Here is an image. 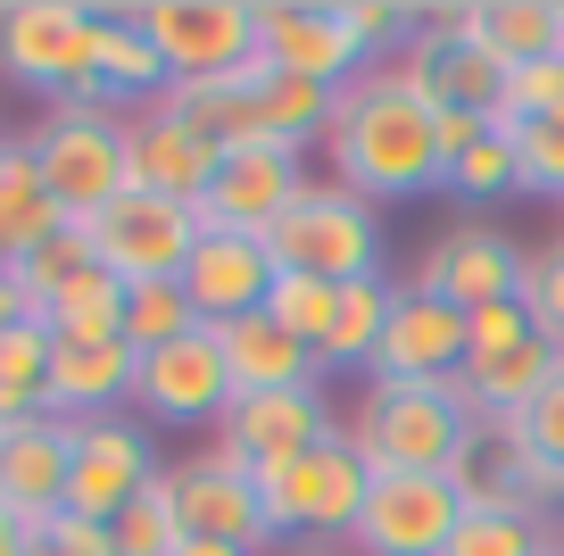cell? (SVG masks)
I'll list each match as a JSON object with an SVG mask.
<instances>
[{"label": "cell", "instance_id": "1", "mask_svg": "<svg viewBox=\"0 0 564 556\" xmlns=\"http://www.w3.org/2000/svg\"><path fill=\"white\" fill-rule=\"evenodd\" d=\"M324 167H333V183H349V192L373 200V209H399V200L441 192L432 100H423L390 58H382V67H366L333 100V125H324Z\"/></svg>", "mask_w": 564, "mask_h": 556}, {"label": "cell", "instance_id": "2", "mask_svg": "<svg viewBox=\"0 0 564 556\" xmlns=\"http://www.w3.org/2000/svg\"><path fill=\"white\" fill-rule=\"evenodd\" d=\"M349 449L366 457V473H448V482H465L481 424L448 383H366V399L349 407Z\"/></svg>", "mask_w": 564, "mask_h": 556}, {"label": "cell", "instance_id": "3", "mask_svg": "<svg viewBox=\"0 0 564 556\" xmlns=\"http://www.w3.org/2000/svg\"><path fill=\"white\" fill-rule=\"evenodd\" d=\"M265 249H274V275L366 282V275H382V209L357 200L349 183H333V174H316V183L282 209V225L265 233Z\"/></svg>", "mask_w": 564, "mask_h": 556}, {"label": "cell", "instance_id": "4", "mask_svg": "<svg viewBox=\"0 0 564 556\" xmlns=\"http://www.w3.org/2000/svg\"><path fill=\"white\" fill-rule=\"evenodd\" d=\"M91 42H100V9H84V0H9L0 9V75L42 92L51 108H100L91 100Z\"/></svg>", "mask_w": 564, "mask_h": 556}, {"label": "cell", "instance_id": "5", "mask_svg": "<svg viewBox=\"0 0 564 556\" xmlns=\"http://www.w3.org/2000/svg\"><path fill=\"white\" fill-rule=\"evenodd\" d=\"M366 482L373 473H366V457L349 449V424H340V440H324V449L258 473V499H265V515H274L282 548H340V539L357 532Z\"/></svg>", "mask_w": 564, "mask_h": 556}, {"label": "cell", "instance_id": "6", "mask_svg": "<svg viewBox=\"0 0 564 556\" xmlns=\"http://www.w3.org/2000/svg\"><path fill=\"white\" fill-rule=\"evenodd\" d=\"M25 141H34V167H42V183H51V200L67 209V225H91L108 200L133 192L117 108H51Z\"/></svg>", "mask_w": 564, "mask_h": 556}, {"label": "cell", "instance_id": "7", "mask_svg": "<svg viewBox=\"0 0 564 556\" xmlns=\"http://www.w3.org/2000/svg\"><path fill=\"white\" fill-rule=\"evenodd\" d=\"M199 233H208V225H199L192 200L124 192V200H108V209L84 225V242H91V258H100L108 275L133 291V282H183V266H192Z\"/></svg>", "mask_w": 564, "mask_h": 556}, {"label": "cell", "instance_id": "8", "mask_svg": "<svg viewBox=\"0 0 564 556\" xmlns=\"http://www.w3.org/2000/svg\"><path fill=\"white\" fill-rule=\"evenodd\" d=\"M523 258L531 249L514 242L507 225H490V216H457V225H441L432 242L415 249V275H406V291L423 299H448V308H498V299H523Z\"/></svg>", "mask_w": 564, "mask_h": 556}, {"label": "cell", "instance_id": "9", "mask_svg": "<svg viewBox=\"0 0 564 556\" xmlns=\"http://www.w3.org/2000/svg\"><path fill=\"white\" fill-rule=\"evenodd\" d=\"M465 506L474 499L448 473H373L366 506H357V532H349V556H448Z\"/></svg>", "mask_w": 564, "mask_h": 556}, {"label": "cell", "instance_id": "10", "mask_svg": "<svg viewBox=\"0 0 564 556\" xmlns=\"http://www.w3.org/2000/svg\"><path fill=\"white\" fill-rule=\"evenodd\" d=\"M232 407V374H225V349H216V324L183 332V341L150 349L133 365V416L150 432H216Z\"/></svg>", "mask_w": 564, "mask_h": 556}, {"label": "cell", "instance_id": "11", "mask_svg": "<svg viewBox=\"0 0 564 556\" xmlns=\"http://www.w3.org/2000/svg\"><path fill=\"white\" fill-rule=\"evenodd\" d=\"M133 18L175 84H208L258 58V0H141Z\"/></svg>", "mask_w": 564, "mask_h": 556}, {"label": "cell", "instance_id": "12", "mask_svg": "<svg viewBox=\"0 0 564 556\" xmlns=\"http://www.w3.org/2000/svg\"><path fill=\"white\" fill-rule=\"evenodd\" d=\"M175 506H183V532L192 539H232V548H249V556H282V532H274V515H265V499H258V473H249L225 440H208L199 457L175 466Z\"/></svg>", "mask_w": 564, "mask_h": 556}, {"label": "cell", "instance_id": "13", "mask_svg": "<svg viewBox=\"0 0 564 556\" xmlns=\"http://www.w3.org/2000/svg\"><path fill=\"white\" fill-rule=\"evenodd\" d=\"M258 58L274 75H300V84H324V92H349L373 67L366 42L340 18V0H258Z\"/></svg>", "mask_w": 564, "mask_h": 556}, {"label": "cell", "instance_id": "14", "mask_svg": "<svg viewBox=\"0 0 564 556\" xmlns=\"http://www.w3.org/2000/svg\"><path fill=\"white\" fill-rule=\"evenodd\" d=\"M159 440L141 416H91L75 424V466H67V515L84 523H117L141 490L159 482Z\"/></svg>", "mask_w": 564, "mask_h": 556}, {"label": "cell", "instance_id": "15", "mask_svg": "<svg viewBox=\"0 0 564 556\" xmlns=\"http://www.w3.org/2000/svg\"><path fill=\"white\" fill-rule=\"evenodd\" d=\"M316 174H307V150H291V141H249V150H225V167H216V183L199 192V225L208 233H274L282 209L307 192Z\"/></svg>", "mask_w": 564, "mask_h": 556}, {"label": "cell", "instance_id": "16", "mask_svg": "<svg viewBox=\"0 0 564 556\" xmlns=\"http://www.w3.org/2000/svg\"><path fill=\"white\" fill-rule=\"evenodd\" d=\"M216 440H225L249 473H274V466H291V457L340 440V416H333V399H324V383H307V391H249V399L225 407Z\"/></svg>", "mask_w": 564, "mask_h": 556}, {"label": "cell", "instance_id": "17", "mask_svg": "<svg viewBox=\"0 0 564 556\" xmlns=\"http://www.w3.org/2000/svg\"><path fill=\"white\" fill-rule=\"evenodd\" d=\"M124 167H133V192H166V200L199 209V192L225 167V141L199 133L183 108L150 100V108H124Z\"/></svg>", "mask_w": 564, "mask_h": 556}, {"label": "cell", "instance_id": "18", "mask_svg": "<svg viewBox=\"0 0 564 556\" xmlns=\"http://www.w3.org/2000/svg\"><path fill=\"white\" fill-rule=\"evenodd\" d=\"M457 365H465V308L399 282V308H390V332L373 349L366 383H448Z\"/></svg>", "mask_w": 564, "mask_h": 556}, {"label": "cell", "instance_id": "19", "mask_svg": "<svg viewBox=\"0 0 564 556\" xmlns=\"http://www.w3.org/2000/svg\"><path fill=\"white\" fill-rule=\"evenodd\" d=\"M274 291V249L258 233H199L192 266H183V299H192L199 324H232V316H258Z\"/></svg>", "mask_w": 564, "mask_h": 556}, {"label": "cell", "instance_id": "20", "mask_svg": "<svg viewBox=\"0 0 564 556\" xmlns=\"http://www.w3.org/2000/svg\"><path fill=\"white\" fill-rule=\"evenodd\" d=\"M67 466H75V424H58V416L0 424V506L18 523L67 506Z\"/></svg>", "mask_w": 564, "mask_h": 556}, {"label": "cell", "instance_id": "21", "mask_svg": "<svg viewBox=\"0 0 564 556\" xmlns=\"http://www.w3.org/2000/svg\"><path fill=\"white\" fill-rule=\"evenodd\" d=\"M556 365H564V349L547 341V332H531V341H514V349H474V357L448 374V391L474 407V424H514L556 383Z\"/></svg>", "mask_w": 564, "mask_h": 556}, {"label": "cell", "instance_id": "22", "mask_svg": "<svg viewBox=\"0 0 564 556\" xmlns=\"http://www.w3.org/2000/svg\"><path fill=\"white\" fill-rule=\"evenodd\" d=\"M133 349L124 341H58L51 349V416L58 424H91V416H124L133 407Z\"/></svg>", "mask_w": 564, "mask_h": 556}, {"label": "cell", "instance_id": "23", "mask_svg": "<svg viewBox=\"0 0 564 556\" xmlns=\"http://www.w3.org/2000/svg\"><path fill=\"white\" fill-rule=\"evenodd\" d=\"M216 349H225V374H232V399H249V391H307L324 383V365L307 341H291V332L274 324V316H232V324H216Z\"/></svg>", "mask_w": 564, "mask_h": 556}, {"label": "cell", "instance_id": "24", "mask_svg": "<svg viewBox=\"0 0 564 556\" xmlns=\"http://www.w3.org/2000/svg\"><path fill=\"white\" fill-rule=\"evenodd\" d=\"M175 92L159 42L141 34L133 9H100V42H91V100L100 108H150Z\"/></svg>", "mask_w": 564, "mask_h": 556}, {"label": "cell", "instance_id": "25", "mask_svg": "<svg viewBox=\"0 0 564 556\" xmlns=\"http://www.w3.org/2000/svg\"><path fill=\"white\" fill-rule=\"evenodd\" d=\"M58 233H67V209H58L51 183H42L34 141H25V133H0V266H18L25 249L58 242Z\"/></svg>", "mask_w": 564, "mask_h": 556}, {"label": "cell", "instance_id": "26", "mask_svg": "<svg viewBox=\"0 0 564 556\" xmlns=\"http://www.w3.org/2000/svg\"><path fill=\"white\" fill-rule=\"evenodd\" d=\"M457 42L490 51L498 67L556 58V0H465L457 9Z\"/></svg>", "mask_w": 564, "mask_h": 556}, {"label": "cell", "instance_id": "27", "mask_svg": "<svg viewBox=\"0 0 564 556\" xmlns=\"http://www.w3.org/2000/svg\"><path fill=\"white\" fill-rule=\"evenodd\" d=\"M390 308H399V282L366 275V282H340V316H333V341H324V374H366L373 349L390 332Z\"/></svg>", "mask_w": 564, "mask_h": 556}, {"label": "cell", "instance_id": "28", "mask_svg": "<svg viewBox=\"0 0 564 556\" xmlns=\"http://www.w3.org/2000/svg\"><path fill=\"white\" fill-rule=\"evenodd\" d=\"M51 349H58V332L42 316L0 332V424L51 416Z\"/></svg>", "mask_w": 564, "mask_h": 556}, {"label": "cell", "instance_id": "29", "mask_svg": "<svg viewBox=\"0 0 564 556\" xmlns=\"http://www.w3.org/2000/svg\"><path fill=\"white\" fill-rule=\"evenodd\" d=\"M564 532L547 523V506H465L448 556H556Z\"/></svg>", "mask_w": 564, "mask_h": 556}, {"label": "cell", "instance_id": "30", "mask_svg": "<svg viewBox=\"0 0 564 556\" xmlns=\"http://www.w3.org/2000/svg\"><path fill=\"white\" fill-rule=\"evenodd\" d=\"M249 100H258V125H265L274 141L307 150V141H324V125H333V100H340V92L300 84V75H274V67L258 58V75H249Z\"/></svg>", "mask_w": 564, "mask_h": 556}, {"label": "cell", "instance_id": "31", "mask_svg": "<svg viewBox=\"0 0 564 556\" xmlns=\"http://www.w3.org/2000/svg\"><path fill=\"white\" fill-rule=\"evenodd\" d=\"M42 324H51L58 341H124V282L91 258L84 275H75L67 291L42 308Z\"/></svg>", "mask_w": 564, "mask_h": 556}, {"label": "cell", "instance_id": "32", "mask_svg": "<svg viewBox=\"0 0 564 556\" xmlns=\"http://www.w3.org/2000/svg\"><path fill=\"white\" fill-rule=\"evenodd\" d=\"M108 539H117V556H175L183 539H192V532H183V506H175V466L108 523Z\"/></svg>", "mask_w": 564, "mask_h": 556}, {"label": "cell", "instance_id": "33", "mask_svg": "<svg viewBox=\"0 0 564 556\" xmlns=\"http://www.w3.org/2000/svg\"><path fill=\"white\" fill-rule=\"evenodd\" d=\"M441 192H457L465 209H490V200L523 192V174H514V133H481L474 150H457L441 167Z\"/></svg>", "mask_w": 564, "mask_h": 556}, {"label": "cell", "instance_id": "34", "mask_svg": "<svg viewBox=\"0 0 564 556\" xmlns=\"http://www.w3.org/2000/svg\"><path fill=\"white\" fill-rule=\"evenodd\" d=\"M265 316H274L291 341H307V349H316V365H324V341H333V316H340V282L274 275V291H265Z\"/></svg>", "mask_w": 564, "mask_h": 556}, {"label": "cell", "instance_id": "35", "mask_svg": "<svg viewBox=\"0 0 564 556\" xmlns=\"http://www.w3.org/2000/svg\"><path fill=\"white\" fill-rule=\"evenodd\" d=\"M183 332H199L192 299H183V282H133L124 291V349L133 357H150V349L183 341Z\"/></svg>", "mask_w": 564, "mask_h": 556}, {"label": "cell", "instance_id": "36", "mask_svg": "<svg viewBox=\"0 0 564 556\" xmlns=\"http://www.w3.org/2000/svg\"><path fill=\"white\" fill-rule=\"evenodd\" d=\"M84 266H91V242H84V225H67V233H58V242H42V249H25V258L18 266H9V275H18V291H25V308H51V299L58 291H67V282L75 275H84Z\"/></svg>", "mask_w": 564, "mask_h": 556}, {"label": "cell", "instance_id": "37", "mask_svg": "<svg viewBox=\"0 0 564 556\" xmlns=\"http://www.w3.org/2000/svg\"><path fill=\"white\" fill-rule=\"evenodd\" d=\"M514 174L531 200H564V117L514 125Z\"/></svg>", "mask_w": 564, "mask_h": 556}, {"label": "cell", "instance_id": "38", "mask_svg": "<svg viewBox=\"0 0 564 556\" xmlns=\"http://www.w3.org/2000/svg\"><path fill=\"white\" fill-rule=\"evenodd\" d=\"M523 316L564 349V242H540L523 258Z\"/></svg>", "mask_w": 564, "mask_h": 556}, {"label": "cell", "instance_id": "39", "mask_svg": "<svg viewBox=\"0 0 564 556\" xmlns=\"http://www.w3.org/2000/svg\"><path fill=\"white\" fill-rule=\"evenodd\" d=\"M25 556H117V539H108V523H84V515H34L25 523Z\"/></svg>", "mask_w": 564, "mask_h": 556}, {"label": "cell", "instance_id": "40", "mask_svg": "<svg viewBox=\"0 0 564 556\" xmlns=\"http://www.w3.org/2000/svg\"><path fill=\"white\" fill-rule=\"evenodd\" d=\"M507 432H514V440H523V449H531V457H540V466H547V473H564V365H556V383H547V391H540V399H531V407H523V416H514V424H507Z\"/></svg>", "mask_w": 564, "mask_h": 556}, {"label": "cell", "instance_id": "41", "mask_svg": "<svg viewBox=\"0 0 564 556\" xmlns=\"http://www.w3.org/2000/svg\"><path fill=\"white\" fill-rule=\"evenodd\" d=\"M531 316H523V299H498V308H474L465 316V357H474V349H514V341H531Z\"/></svg>", "mask_w": 564, "mask_h": 556}, {"label": "cell", "instance_id": "42", "mask_svg": "<svg viewBox=\"0 0 564 556\" xmlns=\"http://www.w3.org/2000/svg\"><path fill=\"white\" fill-rule=\"evenodd\" d=\"M490 133V117H481V108H432V141H441V167L457 150H474V141Z\"/></svg>", "mask_w": 564, "mask_h": 556}, {"label": "cell", "instance_id": "43", "mask_svg": "<svg viewBox=\"0 0 564 556\" xmlns=\"http://www.w3.org/2000/svg\"><path fill=\"white\" fill-rule=\"evenodd\" d=\"M25 316H34V308H25L18 275H9V266H0V332H9V324H25Z\"/></svg>", "mask_w": 564, "mask_h": 556}, {"label": "cell", "instance_id": "44", "mask_svg": "<svg viewBox=\"0 0 564 556\" xmlns=\"http://www.w3.org/2000/svg\"><path fill=\"white\" fill-rule=\"evenodd\" d=\"M0 556H25V523L9 515V506H0Z\"/></svg>", "mask_w": 564, "mask_h": 556}, {"label": "cell", "instance_id": "45", "mask_svg": "<svg viewBox=\"0 0 564 556\" xmlns=\"http://www.w3.org/2000/svg\"><path fill=\"white\" fill-rule=\"evenodd\" d=\"M175 556H249V548H232V539H183Z\"/></svg>", "mask_w": 564, "mask_h": 556}, {"label": "cell", "instance_id": "46", "mask_svg": "<svg viewBox=\"0 0 564 556\" xmlns=\"http://www.w3.org/2000/svg\"><path fill=\"white\" fill-rule=\"evenodd\" d=\"M282 556H349V548H282Z\"/></svg>", "mask_w": 564, "mask_h": 556}, {"label": "cell", "instance_id": "47", "mask_svg": "<svg viewBox=\"0 0 564 556\" xmlns=\"http://www.w3.org/2000/svg\"><path fill=\"white\" fill-rule=\"evenodd\" d=\"M556 58H564V0H556Z\"/></svg>", "mask_w": 564, "mask_h": 556}, {"label": "cell", "instance_id": "48", "mask_svg": "<svg viewBox=\"0 0 564 556\" xmlns=\"http://www.w3.org/2000/svg\"><path fill=\"white\" fill-rule=\"evenodd\" d=\"M547 499H556V515H564V473H556V490H547Z\"/></svg>", "mask_w": 564, "mask_h": 556}, {"label": "cell", "instance_id": "49", "mask_svg": "<svg viewBox=\"0 0 564 556\" xmlns=\"http://www.w3.org/2000/svg\"><path fill=\"white\" fill-rule=\"evenodd\" d=\"M556 556H564V548H556Z\"/></svg>", "mask_w": 564, "mask_h": 556}]
</instances>
